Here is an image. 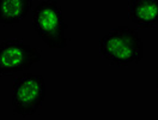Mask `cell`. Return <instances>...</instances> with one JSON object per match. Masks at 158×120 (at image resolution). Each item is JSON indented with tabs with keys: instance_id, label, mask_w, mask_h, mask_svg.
Returning a JSON list of instances; mask_svg holds the SVG:
<instances>
[{
	"instance_id": "cell-5",
	"label": "cell",
	"mask_w": 158,
	"mask_h": 120,
	"mask_svg": "<svg viewBox=\"0 0 158 120\" xmlns=\"http://www.w3.org/2000/svg\"><path fill=\"white\" fill-rule=\"evenodd\" d=\"M128 10L129 19L140 28L158 25V0H131Z\"/></svg>"
},
{
	"instance_id": "cell-6",
	"label": "cell",
	"mask_w": 158,
	"mask_h": 120,
	"mask_svg": "<svg viewBox=\"0 0 158 120\" xmlns=\"http://www.w3.org/2000/svg\"><path fill=\"white\" fill-rule=\"evenodd\" d=\"M32 6V0H0V24H17L24 19Z\"/></svg>"
},
{
	"instance_id": "cell-4",
	"label": "cell",
	"mask_w": 158,
	"mask_h": 120,
	"mask_svg": "<svg viewBox=\"0 0 158 120\" xmlns=\"http://www.w3.org/2000/svg\"><path fill=\"white\" fill-rule=\"evenodd\" d=\"M42 59L41 52L29 43L12 39L0 43V77L29 70Z\"/></svg>"
},
{
	"instance_id": "cell-1",
	"label": "cell",
	"mask_w": 158,
	"mask_h": 120,
	"mask_svg": "<svg viewBox=\"0 0 158 120\" xmlns=\"http://www.w3.org/2000/svg\"><path fill=\"white\" fill-rule=\"evenodd\" d=\"M99 52L111 65L129 66L143 59L144 41L135 29L118 27L101 39Z\"/></svg>"
},
{
	"instance_id": "cell-7",
	"label": "cell",
	"mask_w": 158,
	"mask_h": 120,
	"mask_svg": "<svg viewBox=\"0 0 158 120\" xmlns=\"http://www.w3.org/2000/svg\"><path fill=\"white\" fill-rule=\"evenodd\" d=\"M156 88H157V91H158V71H157V78H156Z\"/></svg>"
},
{
	"instance_id": "cell-2",
	"label": "cell",
	"mask_w": 158,
	"mask_h": 120,
	"mask_svg": "<svg viewBox=\"0 0 158 120\" xmlns=\"http://www.w3.org/2000/svg\"><path fill=\"white\" fill-rule=\"evenodd\" d=\"M32 25L40 39L49 48H65L67 46L62 9L56 0H43L32 11Z\"/></svg>"
},
{
	"instance_id": "cell-3",
	"label": "cell",
	"mask_w": 158,
	"mask_h": 120,
	"mask_svg": "<svg viewBox=\"0 0 158 120\" xmlns=\"http://www.w3.org/2000/svg\"><path fill=\"white\" fill-rule=\"evenodd\" d=\"M46 99V82L42 75L24 73L13 82L12 108L23 118L34 115Z\"/></svg>"
}]
</instances>
